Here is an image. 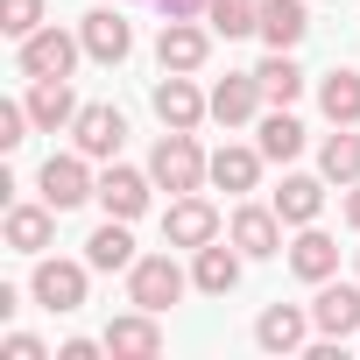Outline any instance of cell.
<instances>
[{
	"instance_id": "6da1fadb",
	"label": "cell",
	"mask_w": 360,
	"mask_h": 360,
	"mask_svg": "<svg viewBox=\"0 0 360 360\" xmlns=\"http://www.w3.org/2000/svg\"><path fill=\"white\" fill-rule=\"evenodd\" d=\"M148 176H155V191H205L212 184V155L198 148V134H184V127H169L162 141H155V155H148Z\"/></svg>"
},
{
	"instance_id": "7a4b0ae2",
	"label": "cell",
	"mask_w": 360,
	"mask_h": 360,
	"mask_svg": "<svg viewBox=\"0 0 360 360\" xmlns=\"http://www.w3.org/2000/svg\"><path fill=\"white\" fill-rule=\"evenodd\" d=\"M78 57H85V36H64L57 22H43V29H36V36H22V50H15L22 78H71V71H78Z\"/></svg>"
},
{
	"instance_id": "3957f363",
	"label": "cell",
	"mask_w": 360,
	"mask_h": 360,
	"mask_svg": "<svg viewBox=\"0 0 360 360\" xmlns=\"http://www.w3.org/2000/svg\"><path fill=\"white\" fill-rule=\"evenodd\" d=\"M184 290H191V276L176 269L169 255H134V269H127V304H141V311H155V318H162Z\"/></svg>"
},
{
	"instance_id": "277c9868",
	"label": "cell",
	"mask_w": 360,
	"mask_h": 360,
	"mask_svg": "<svg viewBox=\"0 0 360 360\" xmlns=\"http://www.w3.org/2000/svg\"><path fill=\"white\" fill-rule=\"evenodd\" d=\"M85 269L92 262H64V255H43L36 262V276H29V297L43 304V311H85Z\"/></svg>"
},
{
	"instance_id": "5b68a950",
	"label": "cell",
	"mask_w": 360,
	"mask_h": 360,
	"mask_svg": "<svg viewBox=\"0 0 360 360\" xmlns=\"http://www.w3.org/2000/svg\"><path fill=\"white\" fill-rule=\"evenodd\" d=\"M85 162H92L85 148H78V155H50V162H43V176H36V184H43V198H50L57 212H71V205L99 198V176H92Z\"/></svg>"
},
{
	"instance_id": "8992f818",
	"label": "cell",
	"mask_w": 360,
	"mask_h": 360,
	"mask_svg": "<svg viewBox=\"0 0 360 360\" xmlns=\"http://www.w3.org/2000/svg\"><path fill=\"white\" fill-rule=\"evenodd\" d=\"M311 325H318V339H353L360 332V283H318V297H311Z\"/></svg>"
},
{
	"instance_id": "52a82bcc",
	"label": "cell",
	"mask_w": 360,
	"mask_h": 360,
	"mask_svg": "<svg viewBox=\"0 0 360 360\" xmlns=\"http://www.w3.org/2000/svg\"><path fill=\"white\" fill-rule=\"evenodd\" d=\"M212 113V99L191 85V71H162V85H155V120L162 127H184V134H198V120Z\"/></svg>"
},
{
	"instance_id": "ba28073f",
	"label": "cell",
	"mask_w": 360,
	"mask_h": 360,
	"mask_svg": "<svg viewBox=\"0 0 360 360\" xmlns=\"http://www.w3.org/2000/svg\"><path fill=\"white\" fill-rule=\"evenodd\" d=\"M226 240H233L248 262H269V255H283V212H276V205H240L233 226H226Z\"/></svg>"
},
{
	"instance_id": "9c48e42d",
	"label": "cell",
	"mask_w": 360,
	"mask_h": 360,
	"mask_svg": "<svg viewBox=\"0 0 360 360\" xmlns=\"http://www.w3.org/2000/svg\"><path fill=\"white\" fill-rule=\"evenodd\" d=\"M71 141H78L92 162H106V155H120V141H127V113H120V106H78Z\"/></svg>"
},
{
	"instance_id": "30bf717a",
	"label": "cell",
	"mask_w": 360,
	"mask_h": 360,
	"mask_svg": "<svg viewBox=\"0 0 360 360\" xmlns=\"http://www.w3.org/2000/svg\"><path fill=\"white\" fill-rule=\"evenodd\" d=\"M162 240H169V248H205V240H219V212H212L198 191H184V198L162 212Z\"/></svg>"
},
{
	"instance_id": "8fae6325",
	"label": "cell",
	"mask_w": 360,
	"mask_h": 360,
	"mask_svg": "<svg viewBox=\"0 0 360 360\" xmlns=\"http://www.w3.org/2000/svg\"><path fill=\"white\" fill-rule=\"evenodd\" d=\"M262 99H269V92H262L255 71H226V78L212 85V120H219V127H248V120L262 113Z\"/></svg>"
},
{
	"instance_id": "7c38bea8",
	"label": "cell",
	"mask_w": 360,
	"mask_h": 360,
	"mask_svg": "<svg viewBox=\"0 0 360 360\" xmlns=\"http://www.w3.org/2000/svg\"><path fill=\"white\" fill-rule=\"evenodd\" d=\"M255 346H262V353H304V346H311V311L269 304V311L255 318Z\"/></svg>"
},
{
	"instance_id": "4fadbf2b",
	"label": "cell",
	"mask_w": 360,
	"mask_h": 360,
	"mask_svg": "<svg viewBox=\"0 0 360 360\" xmlns=\"http://www.w3.org/2000/svg\"><path fill=\"white\" fill-rule=\"evenodd\" d=\"M106 353H113V360H155V353H162V325H155V311L134 304L127 318H113V325H106Z\"/></svg>"
},
{
	"instance_id": "5bb4252c",
	"label": "cell",
	"mask_w": 360,
	"mask_h": 360,
	"mask_svg": "<svg viewBox=\"0 0 360 360\" xmlns=\"http://www.w3.org/2000/svg\"><path fill=\"white\" fill-rule=\"evenodd\" d=\"M148 191H155V176L148 169H106L99 176V205H106V219H141L148 212Z\"/></svg>"
},
{
	"instance_id": "9a60e30c",
	"label": "cell",
	"mask_w": 360,
	"mask_h": 360,
	"mask_svg": "<svg viewBox=\"0 0 360 360\" xmlns=\"http://www.w3.org/2000/svg\"><path fill=\"white\" fill-rule=\"evenodd\" d=\"M78 36H85V57H92V64H127V50H134V29H127V15H113V8H92Z\"/></svg>"
},
{
	"instance_id": "2e32d148",
	"label": "cell",
	"mask_w": 360,
	"mask_h": 360,
	"mask_svg": "<svg viewBox=\"0 0 360 360\" xmlns=\"http://www.w3.org/2000/svg\"><path fill=\"white\" fill-rule=\"evenodd\" d=\"M155 57H162V71H205V57H212V36H205L198 22H162V36H155Z\"/></svg>"
},
{
	"instance_id": "e0dca14e",
	"label": "cell",
	"mask_w": 360,
	"mask_h": 360,
	"mask_svg": "<svg viewBox=\"0 0 360 360\" xmlns=\"http://www.w3.org/2000/svg\"><path fill=\"white\" fill-rule=\"evenodd\" d=\"M57 240V205L43 198V205H8V248L15 255H43Z\"/></svg>"
},
{
	"instance_id": "ac0fdd59",
	"label": "cell",
	"mask_w": 360,
	"mask_h": 360,
	"mask_svg": "<svg viewBox=\"0 0 360 360\" xmlns=\"http://www.w3.org/2000/svg\"><path fill=\"white\" fill-rule=\"evenodd\" d=\"M240 248H219V240H205V248H191V283L205 290V297H226L233 283H240Z\"/></svg>"
},
{
	"instance_id": "d6986e66",
	"label": "cell",
	"mask_w": 360,
	"mask_h": 360,
	"mask_svg": "<svg viewBox=\"0 0 360 360\" xmlns=\"http://www.w3.org/2000/svg\"><path fill=\"white\" fill-rule=\"evenodd\" d=\"M318 113H325L332 127H360V71L332 64V71L318 78Z\"/></svg>"
},
{
	"instance_id": "ffe728a7",
	"label": "cell",
	"mask_w": 360,
	"mask_h": 360,
	"mask_svg": "<svg viewBox=\"0 0 360 360\" xmlns=\"http://www.w3.org/2000/svg\"><path fill=\"white\" fill-rule=\"evenodd\" d=\"M29 120H36L43 134L71 127V120H78V99H71V85H64V78H29Z\"/></svg>"
},
{
	"instance_id": "44dd1931",
	"label": "cell",
	"mask_w": 360,
	"mask_h": 360,
	"mask_svg": "<svg viewBox=\"0 0 360 360\" xmlns=\"http://www.w3.org/2000/svg\"><path fill=\"white\" fill-rule=\"evenodd\" d=\"M290 269H297L304 283H332V276H339V240L318 233V226H304V233L290 240Z\"/></svg>"
},
{
	"instance_id": "7402d4cb",
	"label": "cell",
	"mask_w": 360,
	"mask_h": 360,
	"mask_svg": "<svg viewBox=\"0 0 360 360\" xmlns=\"http://www.w3.org/2000/svg\"><path fill=\"white\" fill-rule=\"evenodd\" d=\"M255 8H262V43L269 50H297L304 43V29H311V15H304V0H255Z\"/></svg>"
},
{
	"instance_id": "603a6c76",
	"label": "cell",
	"mask_w": 360,
	"mask_h": 360,
	"mask_svg": "<svg viewBox=\"0 0 360 360\" xmlns=\"http://www.w3.org/2000/svg\"><path fill=\"white\" fill-rule=\"evenodd\" d=\"M262 148H240V141H226V148H212V184L219 191H255L262 184Z\"/></svg>"
},
{
	"instance_id": "cb8c5ba5",
	"label": "cell",
	"mask_w": 360,
	"mask_h": 360,
	"mask_svg": "<svg viewBox=\"0 0 360 360\" xmlns=\"http://www.w3.org/2000/svg\"><path fill=\"white\" fill-rule=\"evenodd\" d=\"M276 212H283V226H318V212H325V184H318V176H283Z\"/></svg>"
},
{
	"instance_id": "d4e9b609",
	"label": "cell",
	"mask_w": 360,
	"mask_h": 360,
	"mask_svg": "<svg viewBox=\"0 0 360 360\" xmlns=\"http://www.w3.org/2000/svg\"><path fill=\"white\" fill-rule=\"evenodd\" d=\"M85 262H92V269H134V233H127V219H106V226H92V240H85Z\"/></svg>"
},
{
	"instance_id": "484cf974",
	"label": "cell",
	"mask_w": 360,
	"mask_h": 360,
	"mask_svg": "<svg viewBox=\"0 0 360 360\" xmlns=\"http://www.w3.org/2000/svg\"><path fill=\"white\" fill-rule=\"evenodd\" d=\"M262 155H269V162H297V155H304V120H297L290 106H276V113L262 120Z\"/></svg>"
},
{
	"instance_id": "4316f807",
	"label": "cell",
	"mask_w": 360,
	"mask_h": 360,
	"mask_svg": "<svg viewBox=\"0 0 360 360\" xmlns=\"http://www.w3.org/2000/svg\"><path fill=\"white\" fill-rule=\"evenodd\" d=\"M318 169L332 176V184H360V134H353V127L325 134V148H318Z\"/></svg>"
},
{
	"instance_id": "83f0119b",
	"label": "cell",
	"mask_w": 360,
	"mask_h": 360,
	"mask_svg": "<svg viewBox=\"0 0 360 360\" xmlns=\"http://www.w3.org/2000/svg\"><path fill=\"white\" fill-rule=\"evenodd\" d=\"M255 78H262V92H269L276 106H290V99L304 92V71H297V57H290V50H269V57L255 64Z\"/></svg>"
},
{
	"instance_id": "f1b7e54d",
	"label": "cell",
	"mask_w": 360,
	"mask_h": 360,
	"mask_svg": "<svg viewBox=\"0 0 360 360\" xmlns=\"http://www.w3.org/2000/svg\"><path fill=\"white\" fill-rule=\"evenodd\" d=\"M205 22H212V36H255L262 29V8H255V0H205Z\"/></svg>"
},
{
	"instance_id": "f546056e",
	"label": "cell",
	"mask_w": 360,
	"mask_h": 360,
	"mask_svg": "<svg viewBox=\"0 0 360 360\" xmlns=\"http://www.w3.org/2000/svg\"><path fill=\"white\" fill-rule=\"evenodd\" d=\"M0 29H8L15 43L43 29V0H0Z\"/></svg>"
},
{
	"instance_id": "4dcf8cb0",
	"label": "cell",
	"mask_w": 360,
	"mask_h": 360,
	"mask_svg": "<svg viewBox=\"0 0 360 360\" xmlns=\"http://www.w3.org/2000/svg\"><path fill=\"white\" fill-rule=\"evenodd\" d=\"M29 127H36V120H29V99H22V106H15V99L0 106V148H22V141H29Z\"/></svg>"
},
{
	"instance_id": "1f68e13d",
	"label": "cell",
	"mask_w": 360,
	"mask_h": 360,
	"mask_svg": "<svg viewBox=\"0 0 360 360\" xmlns=\"http://www.w3.org/2000/svg\"><path fill=\"white\" fill-rule=\"evenodd\" d=\"M8 360H43V339L36 332H8Z\"/></svg>"
},
{
	"instance_id": "d6a6232c",
	"label": "cell",
	"mask_w": 360,
	"mask_h": 360,
	"mask_svg": "<svg viewBox=\"0 0 360 360\" xmlns=\"http://www.w3.org/2000/svg\"><path fill=\"white\" fill-rule=\"evenodd\" d=\"M99 346H106V339H64L57 360H99Z\"/></svg>"
},
{
	"instance_id": "836d02e7",
	"label": "cell",
	"mask_w": 360,
	"mask_h": 360,
	"mask_svg": "<svg viewBox=\"0 0 360 360\" xmlns=\"http://www.w3.org/2000/svg\"><path fill=\"white\" fill-rule=\"evenodd\" d=\"M339 212H346V226L360 233V184H346V198H339Z\"/></svg>"
},
{
	"instance_id": "e575fe53",
	"label": "cell",
	"mask_w": 360,
	"mask_h": 360,
	"mask_svg": "<svg viewBox=\"0 0 360 360\" xmlns=\"http://www.w3.org/2000/svg\"><path fill=\"white\" fill-rule=\"evenodd\" d=\"M353 262H360V248H353Z\"/></svg>"
}]
</instances>
